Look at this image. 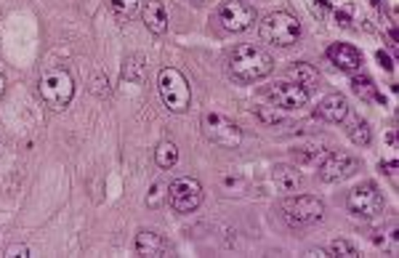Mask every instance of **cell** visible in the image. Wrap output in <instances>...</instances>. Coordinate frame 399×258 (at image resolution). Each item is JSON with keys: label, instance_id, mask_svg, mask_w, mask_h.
Here are the masks:
<instances>
[{"label": "cell", "instance_id": "obj_18", "mask_svg": "<svg viewBox=\"0 0 399 258\" xmlns=\"http://www.w3.org/2000/svg\"><path fill=\"white\" fill-rule=\"evenodd\" d=\"M290 75H293V77H296V83H299V86H303L306 91H312V88L319 83V75H317V70H314L312 64H303V61L293 64V67H290Z\"/></svg>", "mask_w": 399, "mask_h": 258}, {"label": "cell", "instance_id": "obj_9", "mask_svg": "<svg viewBox=\"0 0 399 258\" xmlns=\"http://www.w3.org/2000/svg\"><path fill=\"white\" fill-rule=\"evenodd\" d=\"M216 19L227 32H245V29L253 27V22H256V8L243 3V0H227L218 8Z\"/></svg>", "mask_w": 399, "mask_h": 258}, {"label": "cell", "instance_id": "obj_26", "mask_svg": "<svg viewBox=\"0 0 399 258\" xmlns=\"http://www.w3.org/2000/svg\"><path fill=\"white\" fill-rule=\"evenodd\" d=\"M165 184H163V181H157L155 187H152V192H149V195H146V205H149V208H157V205H160V202H163V197H165V195H168V192H165Z\"/></svg>", "mask_w": 399, "mask_h": 258}, {"label": "cell", "instance_id": "obj_17", "mask_svg": "<svg viewBox=\"0 0 399 258\" xmlns=\"http://www.w3.org/2000/svg\"><path fill=\"white\" fill-rule=\"evenodd\" d=\"M293 158L299 160V165H319L322 160L328 158V149L317 146V144H306V146H296Z\"/></svg>", "mask_w": 399, "mask_h": 258}, {"label": "cell", "instance_id": "obj_5", "mask_svg": "<svg viewBox=\"0 0 399 258\" xmlns=\"http://www.w3.org/2000/svg\"><path fill=\"white\" fill-rule=\"evenodd\" d=\"M157 88H160V96H163L165 107L171 112H184L186 107H189V101H192V91H189L186 77L179 70H173V67L160 72Z\"/></svg>", "mask_w": 399, "mask_h": 258}, {"label": "cell", "instance_id": "obj_11", "mask_svg": "<svg viewBox=\"0 0 399 258\" xmlns=\"http://www.w3.org/2000/svg\"><path fill=\"white\" fill-rule=\"evenodd\" d=\"M266 96L274 101V107L285 109V112H293V109H301L306 107L309 101V91L299 83H287V80H277L274 86L266 91Z\"/></svg>", "mask_w": 399, "mask_h": 258}, {"label": "cell", "instance_id": "obj_12", "mask_svg": "<svg viewBox=\"0 0 399 258\" xmlns=\"http://www.w3.org/2000/svg\"><path fill=\"white\" fill-rule=\"evenodd\" d=\"M328 59L343 72H356L362 67V54L349 43H333L328 48Z\"/></svg>", "mask_w": 399, "mask_h": 258}, {"label": "cell", "instance_id": "obj_31", "mask_svg": "<svg viewBox=\"0 0 399 258\" xmlns=\"http://www.w3.org/2000/svg\"><path fill=\"white\" fill-rule=\"evenodd\" d=\"M381 171H386L389 176L397 173V160H389V162H381Z\"/></svg>", "mask_w": 399, "mask_h": 258}, {"label": "cell", "instance_id": "obj_10", "mask_svg": "<svg viewBox=\"0 0 399 258\" xmlns=\"http://www.w3.org/2000/svg\"><path fill=\"white\" fill-rule=\"evenodd\" d=\"M356 171H359V160L354 155H346V152H328V158L319 162V179L328 184L346 181Z\"/></svg>", "mask_w": 399, "mask_h": 258}, {"label": "cell", "instance_id": "obj_21", "mask_svg": "<svg viewBox=\"0 0 399 258\" xmlns=\"http://www.w3.org/2000/svg\"><path fill=\"white\" fill-rule=\"evenodd\" d=\"M123 77L130 80V83H142V77H144V56L142 54H133V56L126 59V64H123Z\"/></svg>", "mask_w": 399, "mask_h": 258}, {"label": "cell", "instance_id": "obj_1", "mask_svg": "<svg viewBox=\"0 0 399 258\" xmlns=\"http://www.w3.org/2000/svg\"><path fill=\"white\" fill-rule=\"evenodd\" d=\"M271 70H274V59L271 54H266L261 45L253 43H243L237 45L229 56V72L234 80L240 83H256V80H264L269 77Z\"/></svg>", "mask_w": 399, "mask_h": 258}, {"label": "cell", "instance_id": "obj_14", "mask_svg": "<svg viewBox=\"0 0 399 258\" xmlns=\"http://www.w3.org/2000/svg\"><path fill=\"white\" fill-rule=\"evenodd\" d=\"M136 253H139V256L160 258L168 253V243H165L163 234H157V232L152 229H142L136 234Z\"/></svg>", "mask_w": 399, "mask_h": 258}, {"label": "cell", "instance_id": "obj_27", "mask_svg": "<svg viewBox=\"0 0 399 258\" xmlns=\"http://www.w3.org/2000/svg\"><path fill=\"white\" fill-rule=\"evenodd\" d=\"M6 256L8 258H27L29 248L27 245H22V243H14V245H8V248H6Z\"/></svg>", "mask_w": 399, "mask_h": 258}, {"label": "cell", "instance_id": "obj_22", "mask_svg": "<svg viewBox=\"0 0 399 258\" xmlns=\"http://www.w3.org/2000/svg\"><path fill=\"white\" fill-rule=\"evenodd\" d=\"M349 139H352L356 146H368V144L372 142L370 126H368L365 120H356V123H352V128H349Z\"/></svg>", "mask_w": 399, "mask_h": 258}, {"label": "cell", "instance_id": "obj_29", "mask_svg": "<svg viewBox=\"0 0 399 258\" xmlns=\"http://www.w3.org/2000/svg\"><path fill=\"white\" fill-rule=\"evenodd\" d=\"M338 24H349V19H352V8L349 6H343V8H338Z\"/></svg>", "mask_w": 399, "mask_h": 258}, {"label": "cell", "instance_id": "obj_6", "mask_svg": "<svg viewBox=\"0 0 399 258\" xmlns=\"http://www.w3.org/2000/svg\"><path fill=\"white\" fill-rule=\"evenodd\" d=\"M384 192L375 187L372 181H362L356 184L349 197H346V208L356 215V218H375V215L384 211Z\"/></svg>", "mask_w": 399, "mask_h": 258}, {"label": "cell", "instance_id": "obj_23", "mask_svg": "<svg viewBox=\"0 0 399 258\" xmlns=\"http://www.w3.org/2000/svg\"><path fill=\"white\" fill-rule=\"evenodd\" d=\"M110 6L120 19H130L139 11V0H110Z\"/></svg>", "mask_w": 399, "mask_h": 258}, {"label": "cell", "instance_id": "obj_34", "mask_svg": "<svg viewBox=\"0 0 399 258\" xmlns=\"http://www.w3.org/2000/svg\"><path fill=\"white\" fill-rule=\"evenodd\" d=\"M197 3H205V0H197Z\"/></svg>", "mask_w": 399, "mask_h": 258}, {"label": "cell", "instance_id": "obj_19", "mask_svg": "<svg viewBox=\"0 0 399 258\" xmlns=\"http://www.w3.org/2000/svg\"><path fill=\"white\" fill-rule=\"evenodd\" d=\"M352 88H354L356 96H362L365 101H381V96H378V88H375L372 77H368V75H354Z\"/></svg>", "mask_w": 399, "mask_h": 258}, {"label": "cell", "instance_id": "obj_2", "mask_svg": "<svg viewBox=\"0 0 399 258\" xmlns=\"http://www.w3.org/2000/svg\"><path fill=\"white\" fill-rule=\"evenodd\" d=\"M38 91H40V99L45 101V107H51L54 112H61L64 107H70L72 96H75V80L67 70H51L40 77Z\"/></svg>", "mask_w": 399, "mask_h": 258}, {"label": "cell", "instance_id": "obj_8", "mask_svg": "<svg viewBox=\"0 0 399 258\" xmlns=\"http://www.w3.org/2000/svg\"><path fill=\"white\" fill-rule=\"evenodd\" d=\"M168 200H171V208L176 213H192L202 202V184L192 176L176 179L168 187Z\"/></svg>", "mask_w": 399, "mask_h": 258}, {"label": "cell", "instance_id": "obj_15", "mask_svg": "<svg viewBox=\"0 0 399 258\" xmlns=\"http://www.w3.org/2000/svg\"><path fill=\"white\" fill-rule=\"evenodd\" d=\"M271 181L277 184V189L283 192H299L301 184H303V176L296 165H287V162H277L271 168Z\"/></svg>", "mask_w": 399, "mask_h": 258}, {"label": "cell", "instance_id": "obj_33", "mask_svg": "<svg viewBox=\"0 0 399 258\" xmlns=\"http://www.w3.org/2000/svg\"><path fill=\"white\" fill-rule=\"evenodd\" d=\"M372 3H375V6H381V0H372Z\"/></svg>", "mask_w": 399, "mask_h": 258}, {"label": "cell", "instance_id": "obj_7", "mask_svg": "<svg viewBox=\"0 0 399 258\" xmlns=\"http://www.w3.org/2000/svg\"><path fill=\"white\" fill-rule=\"evenodd\" d=\"M202 130H205V136L211 142L218 144V146H227V149H234V146H240V142H243L240 126L234 120H229V117L218 115V112H208V115L202 117Z\"/></svg>", "mask_w": 399, "mask_h": 258}, {"label": "cell", "instance_id": "obj_4", "mask_svg": "<svg viewBox=\"0 0 399 258\" xmlns=\"http://www.w3.org/2000/svg\"><path fill=\"white\" fill-rule=\"evenodd\" d=\"M280 213L290 227H312L317 221H322L325 205L312 195H299V197H287L280 205Z\"/></svg>", "mask_w": 399, "mask_h": 258}, {"label": "cell", "instance_id": "obj_28", "mask_svg": "<svg viewBox=\"0 0 399 258\" xmlns=\"http://www.w3.org/2000/svg\"><path fill=\"white\" fill-rule=\"evenodd\" d=\"M309 8H312V14L319 16V19H325L328 11H330L328 0H309Z\"/></svg>", "mask_w": 399, "mask_h": 258}, {"label": "cell", "instance_id": "obj_16", "mask_svg": "<svg viewBox=\"0 0 399 258\" xmlns=\"http://www.w3.org/2000/svg\"><path fill=\"white\" fill-rule=\"evenodd\" d=\"M144 24L155 35H163L168 29V11H165V6L160 0H149L144 6Z\"/></svg>", "mask_w": 399, "mask_h": 258}, {"label": "cell", "instance_id": "obj_25", "mask_svg": "<svg viewBox=\"0 0 399 258\" xmlns=\"http://www.w3.org/2000/svg\"><path fill=\"white\" fill-rule=\"evenodd\" d=\"M330 253H333V256H346V258L359 256L356 245H352L349 240H333V243H330Z\"/></svg>", "mask_w": 399, "mask_h": 258}, {"label": "cell", "instance_id": "obj_20", "mask_svg": "<svg viewBox=\"0 0 399 258\" xmlns=\"http://www.w3.org/2000/svg\"><path fill=\"white\" fill-rule=\"evenodd\" d=\"M155 162L160 168H173L179 162V146L173 142H163L155 149Z\"/></svg>", "mask_w": 399, "mask_h": 258}, {"label": "cell", "instance_id": "obj_3", "mask_svg": "<svg viewBox=\"0 0 399 258\" xmlns=\"http://www.w3.org/2000/svg\"><path fill=\"white\" fill-rule=\"evenodd\" d=\"M258 35H261V40H266V43L287 48V45L299 43L301 22L296 16L277 11V14H269L261 24H258Z\"/></svg>", "mask_w": 399, "mask_h": 258}, {"label": "cell", "instance_id": "obj_24", "mask_svg": "<svg viewBox=\"0 0 399 258\" xmlns=\"http://www.w3.org/2000/svg\"><path fill=\"white\" fill-rule=\"evenodd\" d=\"M256 117L261 123H266V126H280V123H285V115L277 112V107H258Z\"/></svg>", "mask_w": 399, "mask_h": 258}, {"label": "cell", "instance_id": "obj_13", "mask_svg": "<svg viewBox=\"0 0 399 258\" xmlns=\"http://www.w3.org/2000/svg\"><path fill=\"white\" fill-rule=\"evenodd\" d=\"M317 115L322 117L325 123H343L349 117V101L343 99L341 93H330V96L319 101Z\"/></svg>", "mask_w": 399, "mask_h": 258}, {"label": "cell", "instance_id": "obj_30", "mask_svg": "<svg viewBox=\"0 0 399 258\" xmlns=\"http://www.w3.org/2000/svg\"><path fill=\"white\" fill-rule=\"evenodd\" d=\"M378 61H381V67H384V70H394V61H391V56H389V54H384V51H378Z\"/></svg>", "mask_w": 399, "mask_h": 258}, {"label": "cell", "instance_id": "obj_32", "mask_svg": "<svg viewBox=\"0 0 399 258\" xmlns=\"http://www.w3.org/2000/svg\"><path fill=\"white\" fill-rule=\"evenodd\" d=\"M3 91H6V77L0 75V93H3Z\"/></svg>", "mask_w": 399, "mask_h": 258}]
</instances>
